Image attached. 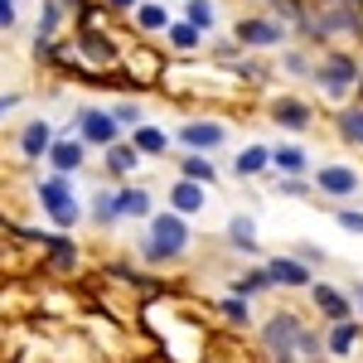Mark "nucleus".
I'll return each mask as SVG.
<instances>
[{"instance_id": "obj_1", "label": "nucleus", "mask_w": 363, "mask_h": 363, "mask_svg": "<svg viewBox=\"0 0 363 363\" xmlns=\"http://www.w3.org/2000/svg\"><path fill=\"white\" fill-rule=\"evenodd\" d=\"M184 247H189V223H184V213H160V218L150 223L145 257H150V262H174V257H184Z\"/></svg>"}, {"instance_id": "obj_2", "label": "nucleus", "mask_w": 363, "mask_h": 363, "mask_svg": "<svg viewBox=\"0 0 363 363\" xmlns=\"http://www.w3.org/2000/svg\"><path fill=\"white\" fill-rule=\"evenodd\" d=\"M301 339H306V330L296 325V315H272V320H267V349H272V354H277L281 363H291V359H296Z\"/></svg>"}, {"instance_id": "obj_3", "label": "nucleus", "mask_w": 363, "mask_h": 363, "mask_svg": "<svg viewBox=\"0 0 363 363\" xmlns=\"http://www.w3.org/2000/svg\"><path fill=\"white\" fill-rule=\"evenodd\" d=\"M354 83H359V63H354V58L330 54L325 63H320V87H325L330 97H344Z\"/></svg>"}, {"instance_id": "obj_4", "label": "nucleus", "mask_w": 363, "mask_h": 363, "mask_svg": "<svg viewBox=\"0 0 363 363\" xmlns=\"http://www.w3.org/2000/svg\"><path fill=\"white\" fill-rule=\"evenodd\" d=\"M78 131H83V140L87 145H107L112 150L116 145V116L112 112H102V107H87V112H78Z\"/></svg>"}, {"instance_id": "obj_5", "label": "nucleus", "mask_w": 363, "mask_h": 363, "mask_svg": "<svg viewBox=\"0 0 363 363\" xmlns=\"http://www.w3.org/2000/svg\"><path fill=\"white\" fill-rule=\"evenodd\" d=\"M320 194H330V199H349L354 189H359V169H349V165H320Z\"/></svg>"}, {"instance_id": "obj_6", "label": "nucleus", "mask_w": 363, "mask_h": 363, "mask_svg": "<svg viewBox=\"0 0 363 363\" xmlns=\"http://www.w3.org/2000/svg\"><path fill=\"white\" fill-rule=\"evenodd\" d=\"M179 140L194 150V155H203V150H213V145H223L228 131L218 126V121H189V126H179Z\"/></svg>"}, {"instance_id": "obj_7", "label": "nucleus", "mask_w": 363, "mask_h": 363, "mask_svg": "<svg viewBox=\"0 0 363 363\" xmlns=\"http://www.w3.org/2000/svg\"><path fill=\"white\" fill-rule=\"evenodd\" d=\"M281 39H286V29L277 20H242L238 25V44H252V49H272Z\"/></svg>"}, {"instance_id": "obj_8", "label": "nucleus", "mask_w": 363, "mask_h": 363, "mask_svg": "<svg viewBox=\"0 0 363 363\" xmlns=\"http://www.w3.org/2000/svg\"><path fill=\"white\" fill-rule=\"evenodd\" d=\"M49 165H54V174H73V169H83L87 165V145H83V140H54Z\"/></svg>"}, {"instance_id": "obj_9", "label": "nucleus", "mask_w": 363, "mask_h": 363, "mask_svg": "<svg viewBox=\"0 0 363 363\" xmlns=\"http://www.w3.org/2000/svg\"><path fill=\"white\" fill-rule=\"evenodd\" d=\"M315 306L325 310L335 325H344V320L354 315V296H344V291H335V286H315Z\"/></svg>"}, {"instance_id": "obj_10", "label": "nucleus", "mask_w": 363, "mask_h": 363, "mask_svg": "<svg viewBox=\"0 0 363 363\" xmlns=\"http://www.w3.org/2000/svg\"><path fill=\"white\" fill-rule=\"evenodd\" d=\"M39 203L58 213V208H73V184H68V174H49L44 184H39Z\"/></svg>"}, {"instance_id": "obj_11", "label": "nucleus", "mask_w": 363, "mask_h": 363, "mask_svg": "<svg viewBox=\"0 0 363 363\" xmlns=\"http://www.w3.org/2000/svg\"><path fill=\"white\" fill-rule=\"evenodd\" d=\"M20 150H25L29 160L49 155V150H54V131H49V121H29L25 131H20Z\"/></svg>"}, {"instance_id": "obj_12", "label": "nucleus", "mask_w": 363, "mask_h": 363, "mask_svg": "<svg viewBox=\"0 0 363 363\" xmlns=\"http://www.w3.org/2000/svg\"><path fill=\"white\" fill-rule=\"evenodd\" d=\"M203 184H199V179H179V184H174V189H169V203H174V213H199V208H203Z\"/></svg>"}, {"instance_id": "obj_13", "label": "nucleus", "mask_w": 363, "mask_h": 363, "mask_svg": "<svg viewBox=\"0 0 363 363\" xmlns=\"http://www.w3.org/2000/svg\"><path fill=\"white\" fill-rule=\"evenodd\" d=\"M267 272H272V286H310V272L301 262H291V257H277Z\"/></svg>"}, {"instance_id": "obj_14", "label": "nucleus", "mask_w": 363, "mask_h": 363, "mask_svg": "<svg viewBox=\"0 0 363 363\" xmlns=\"http://www.w3.org/2000/svg\"><path fill=\"white\" fill-rule=\"evenodd\" d=\"M272 116H277V126H291V131H306V126H310V107L291 102V97H286V102H277V107H272Z\"/></svg>"}, {"instance_id": "obj_15", "label": "nucleus", "mask_w": 363, "mask_h": 363, "mask_svg": "<svg viewBox=\"0 0 363 363\" xmlns=\"http://www.w3.org/2000/svg\"><path fill=\"white\" fill-rule=\"evenodd\" d=\"M131 145H136L140 155H165V150H169V136H165V131H155V126H136Z\"/></svg>"}, {"instance_id": "obj_16", "label": "nucleus", "mask_w": 363, "mask_h": 363, "mask_svg": "<svg viewBox=\"0 0 363 363\" xmlns=\"http://www.w3.org/2000/svg\"><path fill=\"white\" fill-rule=\"evenodd\" d=\"M272 165H277L286 179H296V174L306 169V150H296V145H281V150H272Z\"/></svg>"}, {"instance_id": "obj_17", "label": "nucleus", "mask_w": 363, "mask_h": 363, "mask_svg": "<svg viewBox=\"0 0 363 363\" xmlns=\"http://www.w3.org/2000/svg\"><path fill=\"white\" fill-rule=\"evenodd\" d=\"M116 203H121L126 218H145V213H150V194H145V189H121Z\"/></svg>"}, {"instance_id": "obj_18", "label": "nucleus", "mask_w": 363, "mask_h": 363, "mask_svg": "<svg viewBox=\"0 0 363 363\" xmlns=\"http://www.w3.org/2000/svg\"><path fill=\"white\" fill-rule=\"evenodd\" d=\"M228 238H233V242H238L242 252H257V228H252L247 213H238V218L228 223Z\"/></svg>"}, {"instance_id": "obj_19", "label": "nucleus", "mask_w": 363, "mask_h": 363, "mask_svg": "<svg viewBox=\"0 0 363 363\" xmlns=\"http://www.w3.org/2000/svg\"><path fill=\"white\" fill-rule=\"evenodd\" d=\"M354 344H359V325H354V320H344V325L330 330V354H349Z\"/></svg>"}, {"instance_id": "obj_20", "label": "nucleus", "mask_w": 363, "mask_h": 363, "mask_svg": "<svg viewBox=\"0 0 363 363\" xmlns=\"http://www.w3.org/2000/svg\"><path fill=\"white\" fill-rule=\"evenodd\" d=\"M199 39H203V29H199V25H189V20L169 25V44H174V49H199Z\"/></svg>"}, {"instance_id": "obj_21", "label": "nucleus", "mask_w": 363, "mask_h": 363, "mask_svg": "<svg viewBox=\"0 0 363 363\" xmlns=\"http://www.w3.org/2000/svg\"><path fill=\"white\" fill-rule=\"evenodd\" d=\"M272 165V150H262V145H247L242 155H238V174H257V169Z\"/></svg>"}, {"instance_id": "obj_22", "label": "nucleus", "mask_w": 363, "mask_h": 363, "mask_svg": "<svg viewBox=\"0 0 363 363\" xmlns=\"http://www.w3.org/2000/svg\"><path fill=\"white\" fill-rule=\"evenodd\" d=\"M184 179H199V184H213V165H208L203 155H194V150H189V155H184Z\"/></svg>"}, {"instance_id": "obj_23", "label": "nucleus", "mask_w": 363, "mask_h": 363, "mask_svg": "<svg viewBox=\"0 0 363 363\" xmlns=\"http://www.w3.org/2000/svg\"><path fill=\"white\" fill-rule=\"evenodd\" d=\"M107 165H112L116 174H131V169H136V150H131V145H112V150H107Z\"/></svg>"}, {"instance_id": "obj_24", "label": "nucleus", "mask_w": 363, "mask_h": 363, "mask_svg": "<svg viewBox=\"0 0 363 363\" xmlns=\"http://www.w3.org/2000/svg\"><path fill=\"white\" fill-rule=\"evenodd\" d=\"M116 213H121L116 194H97L92 199V218H97V223H116Z\"/></svg>"}, {"instance_id": "obj_25", "label": "nucleus", "mask_w": 363, "mask_h": 363, "mask_svg": "<svg viewBox=\"0 0 363 363\" xmlns=\"http://www.w3.org/2000/svg\"><path fill=\"white\" fill-rule=\"evenodd\" d=\"M49 257H54V267H63V272L78 262V252H73V242H68V238H49Z\"/></svg>"}, {"instance_id": "obj_26", "label": "nucleus", "mask_w": 363, "mask_h": 363, "mask_svg": "<svg viewBox=\"0 0 363 363\" xmlns=\"http://www.w3.org/2000/svg\"><path fill=\"white\" fill-rule=\"evenodd\" d=\"M136 25L140 29H169V15L160 10V5H140V10H136Z\"/></svg>"}, {"instance_id": "obj_27", "label": "nucleus", "mask_w": 363, "mask_h": 363, "mask_svg": "<svg viewBox=\"0 0 363 363\" xmlns=\"http://www.w3.org/2000/svg\"><path fill=\"white\" fill-rule=\"evenodd\" d=\"M184 20L199 25V29H208L213 25V5H208V0H189V5H184Z\"/></svg>"}, {"instance_id": "obj_28", "label": "nucleus", "mask_w": 363, "mask_h": 363, "mask_svg": "<svg viewBox=\"0 0 363 363\" xmlns=\"http://www.w3.org/2000/svg\"><path fill=\"white\" fill-rule=\"evenodd\" d=\"M339 131H344L349 140H359V145H363V112L344 107V112H339Z\"/></svg>"}, {"instance_id": "obj_29", "label": "nucleus", "mask_w": 363, "mask_h": 363, "mask_svg": "<svg viewBox=\"0 0 363 363\" xmlns=\"http://www.w3.org/2000/svg\"><path fill=\"white\" fill-rule=\"evenodd\" d=\"M354 25H359V15H354V10H335L330 20H320V34H325V29H354Z\"/></svg>"}, {"instance_id": "obj_30", "label": "nucleus", "mask_w": 363, "mask_h": 363, "mask_svg": "<svg viewBox=\"0 0 363 363\" xmlns=\"http://www.w3.org/2000/svg\"><path fill=\"white\" fill-rule=\"evenodd\" d=\"M112 116H116V126H140V107L136 102H116Z\"/></svg>"}, {"instance_id": "obj_31", "label": "nucleus", "mask_w": 363, "mask_h": 363, "mask_svg": "<svg viewBox=\"0 0 363 363\" xmlns=\"http://www.w3.org/2000/svg\"><path fill=\"white\" fill-rule=\"evenodd\" d=\"M58 20H63V5H58V0H49V5H44V15H39V29H44V34H54Z\"/></svg>"}, {"instance_id": "obj_32", "label": "nucleus", "mask_w": 363, "mask_h": 363, "mask_svg": "<svg viewBox=\"0 0 363 363\" xmlns=\"http://www.w3.org/2000/svg\"><path fill=\"white\" fill-rule=\"evenodd\" d=\"M262 286H272V272H247V277L238 281V291H242V296H252V291H262Z\"/></svg>"}, {"instance_id": "obj_33", "label": "nucleus", "mask_w": 363, "mask_h": 363, "mask_svg": "<svg viewBox=\"0 0 363 363\" xmlns=\"http://www.w3.org/2000/svg\"><path fill=\"white\" fill-rule=\"evenodd\" d=\"M83 49L92 58H97V63H107V58H112V49H107V39H97V34H83Z\"/></svg>"}, {"instance_id": "obj_34", "label": "nucleus", "mask_w": 363, "mask_h": 363, "mask_svg": "<svg viewBox=\"0 0 363 363\" xmlns=\"http://www.w3.org/2000/svg\"><path fill=\"white\" fill-rule=\"evenodd\" d=\"M223 315L233 320V325H247V301H238V296H228V301H223Z\"/></svg>"}, {"instance_id": "obj_35", "label": "nucleus", "mask_w": 363, "mask_h": 363, "mask_svg": "<svg viewBox=\"0 0 363 363\" xmlns=\"http://www.w3.org/2000/svg\"><path fill=\"white\" fill-rule=\"evenodd\" d=\"M49 218H54L58 228H73L78 223V203H73V208H58V213H49Z\"/></svg>"}, {"instance_id": "obj_36", "label": "nucleus", "mask_w": 363, "mask_h": 363, "mask_svg": "<svg viewBox=\"0 0 363 363\" xmlns=\"http://www.w3.org/2000/svg\"><path fill=\"white\" fill-rule=\"evenodd\" d=\"M339 228H349V233H363V213H354V208H349V213H339Z\"/></svg>"}, {"instance_id": "obj_37", "label": "nucleus", "mask_w": 363, "mask_h": 363, "mask_svg": "<svg viewBox=\"0 0 363 363\" xmlns=\"http://www.w3.org/2000/svg\"><path fill=\"white\" fill-rule=\"evenodd\" d=\"M286 73H296V78H301V73H310V63L301 54H286Z\"/></svg>"}, {"instance_id": "obj_38", "label": "nucleus", "mask_w": 363, "mask_h": 363, "mask_svg": "<svg viewBox=\"0 0 363 363\" xmlns=\"http://www.w3.org/2000/svg\"><path fill=\"white\" fill-rule=\"evenodd\" d=\"M301 354H310V359H315V354H320V335H310V330H306V339H301Z\"/></svg>"}, {"instance_id": "obj_39", "label": "nucleus", "mask_w": 363, "mask_h": 363, "mask_svg": "<svg viewBox=\"0 0 363 363\" xmlns=\"http://www.w3.org/2000/svg\"><path fill=\"white\" fill-rule=\"evenodd\" d=\"M281 189H286V194H306L310 184H306V179H301V174H296V179H286V184H281Z\"/></svg>"}, {"instance_id": "obj_40", "label": "nucleus", "mask_w": 363, "mask_h": 363, "mask_svg": "<svg viewBox=\"0 0 363 363\" xmlns=\"http://www.w3.org/2000/svg\"><path fill=\"white\" fill-rule=\"evenodd\" d=\"M349 296H354V306L363 310V281H354V291H349Z\"/></svg>"}, {"instance_id": "obj_41", "label": "nucleus", "mask_w": 363, "mask_h": 363, "mask_svg": "<svg viewBox=\"0 0 363 363\" xmlns=\"http://www.w3.org/2000/svg\"><path fill=\"white\" fill-rule=\"evenodd\" d=\"M107 5H112V10H131L136 0H107Z\"/></svg>"}]
</instances>
